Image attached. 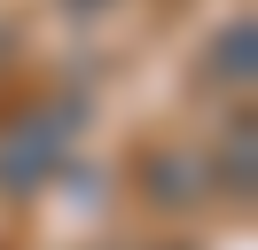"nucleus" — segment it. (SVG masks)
Here are the masks:
<instances>
[{"label": "nucleus", "mask_w": 258, "mask_h": 250, "mask_svg": "<svg viewBox=\"0 0 258 250\" xmlns=\"http://www.w3.org/2000/svg\"><path fill=\"white\" fill-rule=\"evenodd\" d=\"M196 196H204V180H196V164L180 149L149 156V203H172V211H180V203H196Z\"/></svg>", "instance_id": "7ed1b4c3"}, {"label": "nucleus", "mask_w": 258, "mask_h": 250, "mask_svg": "<svg viewBox=\"0 0 258 250\" xmlns=\"http://www.w3.org/2000/svg\"><path fill=\"white\" fill-rule=\"evenodd\" d=\"M250 172H258V133H250V117H235V133L219 141V188L250 196Z\"/></svg>", "instance_id": "20e7f679"}, {"label": "nucleus", "mask_w": 258, "mask_h": 250, "mask_svg": "<svg viewBox=\"0 0 258 250\" xmlns=\"http://www.w3.org/2000/svg\"><path fill=\"white\" fill-rule=\"evenodd\" d=\"M71 8H102V0H71Z\"/></svg>", "instance_id": "39448f33"}, {"label": "nucleus", "mask_w": 258, "mask_h": 250, "mask_svg": "<svg viewBox=\"0 0 258 250\" xmlns=\"http://www.w3.org/2000/svg\"><path fill=\"white\" fill-rule=\"evenodd\" d=\"M71 149V109H24L16 125H0V196H39L63 172Z\"/></svg>", "instance_id": "f257e3e1"}, {"label": "nucleus", "mask_w": 258, "mask_h": 250, "mask_svg": "<svg viewBox=\"0 0 258 250\" xmlns=\"http://www.w3.org/2000/svg\"><path fill=\"white\" fill-rule=\"evenodd\" d=\"M250 55H258V24L235 16V24L211 39V78H219V86H250Z\"/></svg>", "instance_id": "f03ea898"}]
</instances>
